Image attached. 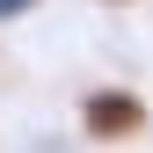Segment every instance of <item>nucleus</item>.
<instances>
[{"instance_id":"1","label":"nucleus","mask_w":153,"mask_h":153,"mask_svg":"<svg viewBox=\"0 0 153 153\" xmlns=\"http://www.w3.org/2000/svg\"><path fill=\"white\" fill-rule=\"evenodd\" d=\"M73 124H80L88 146H131V139L146 131V95L102 80V88H88L80 102H73Z\"/></svg>"},{"instance_id":"2","label":"nucleus","mask_w":153,"mask_h":153,"mask_svg":"<svg viewBox=\"0 0 153 153\" xmlns=\"http://www.w3.org/2000/svg\"><path fill=\"white\" fill-rule=\"evenodd\" d=\"M36 7H44V0H0V29H7V22H22V15H36Z\"/></svg>"},{"instance_id":"3","label":"nucleus","mask_w":153,"mask_h":153,"mask_svg":"<svg viewBox=\"0 0 153 153\" xmlns=\"http://www.w3.org/2000/svg\"><path fill=\"white\" fill-rule=\"evenodd\" d=\"M109 7H131V0H109Z\"/></svg>"}]
</instances>
